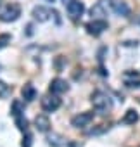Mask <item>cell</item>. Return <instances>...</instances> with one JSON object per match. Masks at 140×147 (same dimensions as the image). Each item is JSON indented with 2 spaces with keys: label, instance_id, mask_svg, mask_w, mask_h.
<instances>
[{
  "label": "cell",
  "instance_id": "obj_13",
  "mask_svg": "<svg viewBox=\"0 0 140 147\" xmlns=\"http://www.w3.org/2000/svg\"><path fill=\"white\" fill-rule=\"evenodd\" d=\"M125 125H135L137 121H138V113L135 111V109H128L126 113H125V116H123V119H121Z\"/></svg>",
  "mask_w": 140,
  "mask_h": 147
},
{
  "label": "cell",
  "instance_id": "obj_7",
  "mask_svg": "<svg viewBox=\"0 0 140 147\" xmlns=\"http://www.w3.org/2000/svg\"><path fill=\"white\" fill-rule=\"evenodd\" d=\"M92 119H94V113H80V114H76V116H73V119H71V125L75 126V128H85V126H88L90 123H92Z\"/></svg>",
  "mask_w": 140,
  "mask_h": 147
},
{
  "label": "cell",
  "instance_id": "obj_9",
  "mask_svg": "<svg viewBox=\"0 0 140 147\" xmlns=\"http://www.w3.org/2000/svg\"><path fill=\"white\" fill-rule=\"evenodd\" d=\"M50 92L52 94H55V95H61V94H64V92H67L69 90V85H67V82L66 80H62V78H55V80H52L50 82Z\"/></svg>",
  "mask_w": 140,
  "mask_h": 147
},
{
  "label": "cell",
  "instance_id": "obj_16",
  "mask_svg": "<svg viewBox=\"0 0 140 147\" xmlns=\"http://www.w3.org/2000/svg\"><path fill=\"white\" fill-rule=\"evenodd\" d=\"M16 119V126L21 130V131H26V128H28V119L24 118V114L23 116H18V118H14Z\"/></svg>",
  "mask_w": 140,
  "mask_h": 147
},
{
  "label": "cell",
  "instance_id": "obj_1",
  "mask_svg": "<svg viewBox=\"0 0 140 147\" xmlns=\"http://www.w3.org/2000/svg\"><path fill=\"white\" fill-rule=\"evenodd\" d=\"M90 100H92L94 109H95L99 114H107V113H111V111H112V99H111L107 94L100 92V90L94 92Z\"/></svg>",
  "mask_w": 140,
  "mask_h": 147
},
{
  "label": "cell",
  "instance_id": "obj_18",
  "mask_svg": "<svg viewBox=\"0 0 140 147\" xmlns=\"http://www.w3.org/2000/svg\"><path fill=\"white\" fill-rule=\"evenodd\" d=\"M31 144H33V137H31L30 133H26V135L23 137V142H21V147H31Z\"/></svg>",
  "mask_w": 140,
  "mask_h": 147
},
{
  "label": "cell",
  "instance_id": "obj_11",
  "mask_svg": "<svg viewBox=\"0 0 140 147\" xmlns=\"http://www.w3.org/2000/svg\"><path fill=\"white\" fill-rule=\"evenodd\" d=\"M21 94H23V99H24L26 102H31V100H35V97H36V88H35L31 83H26V85L23 87Z\"/></svg>",
  "mask_w": 140,
  "mask_h": 147
},
{
  "label": "cell",
  "instance_id": "obj_19",
  "mask_svg": "<svg viewBox=\"0 0 140 147\" xmlns=\"http://www.w3.org/2000/svg\"><path fill=\"white\" fill-rule=\"evenodd\" d=\"M11 94V87H7L5 83L0 82V97H7Z\"/></svg>",
  "mask_w": 140,
  "mask_h": 147
},
{
  "label": "cell",
  "instance_id": "obj_3",
  "mask_svg": "<svg viewBox=\"0 0 140 147\" xmlns=\"http://www.w3.org/2000/svg\"><path fill=\"white\" fill-rule=\"evenodd\" d=\"M85 30L92 36H100L107 30V21L106 19H94V21H90V23L85 24Z\"/></svg>",
  "mask_w": 140,
  "mask_h": 147
},
{
  "label": "cell",
  "instance_id": "obj_4",
  "mask_svg": "<svg viewBox=\"0 0 140 147\" xmlns=\"http://www.w3.org/2000/svg\"><path fill=\"white\" fill-rule=\"evenodd\" d=\"M61 107V99H59V95H55V94H48V95H45L43 99H42V109L45 111V113H54V111H57Z\"/></svg>",
  "mask_w": 140,
  "mask_h": 147
},
{
  "label": "cell",
  "instance_id": "obj_17",
  "mask_svg": "<svg viewBox=\"0 0 140 147\" xmlns=\"http://www.w3.org/2000/svg\"><path fill=\"white\" fill-rule=\"evenodd\" d=\"M9 43H11V35H9V33L0 35V50H2L4 47H7Z\"/></svg>",
  "mask_w": 140,
  "mask_h": 147
},
{
  "label": "cell",
  "instance_id": "obj_14",
  "mask_svg": "<svg viewBox=\"0 0 140 147\" xmlns=\"http://www.w3.org/2000/svg\"><path fill=\"white\" fill-rule=\"evenodd\" d=\"M90 14H92V18H94V19H104V16H106V12H104V9H102V5H100V4L94 5V7H92V11H90Z\"/></svg>",
  "mask_w": 140,
  "mask_h": 147
},
{
  "label": "cell",
  "instance_id": "obj_21",
  "mask_svg": "<svg viewBox=\"0 0 140 147\" xmlns=\"http://www.w3.org/2000/svg\"><path fill=\"white\" fill-rule=\"evenodd\" d=\"M47 2H55V0H47Z\"/></svg>",
  "mask_w": 140,
  "mask_h": 147
},
{
  "label": "cell",
  "instance_id": "obj_20",
  "mask_svg": "<svg viewBox=\"0 0 140 147\" xmlns=\"http://www.w3.org/2000/svg\"><path fill=\"white\" fill-rule=\"evenodd\" d=\"M69 2H71V0H62V4H64V5H67Z\"/></svg>",
  "mask_w": 140,
  "mask_h": 147
},
{
  "label": "cell",
  "instance_id": "obj_8",
  "mask_svg": "<svg viewBox=\"0 0 140 147\" xmlns=\"http://www.w3.org/2000/svg\"><path fill=\"white\" fill-rule=\"evenodd\" d=\"M52 14H54V12H52L48 7H43V5H36V7L33 9V12H31L33 19L38 21V23H45V21H48Z\"/></svg>",
  "mask_w": 140,
  "mask_h": 147
},
{
  "label": "cell",
  "instance_id": "obj_12",
  "mask_svg": "<svg viewBox=\"0 0 140 147\" xmlns=\"http://www.w3.org/2000/svg\"><path fill=\"white\" fill-rule=\"evenodd\" d=\"M66 142H67V140H66L62 135H59V133H52V135L47 137V144L52 145V147H64Z\"/></svg>",
  "mask_w": 140,
  "mask_h": 147
},
{
  "label": "cell",
  "instance_id": "obj_22",
  "mask_svg": "<svg viewBox=\"0 0 140 147\" xmlns=\"http://www.w3.org/2000/svg\"><path fill=\"white\" fill-rule=\"evenodd\" d=\"M0 4H2V0H0Z\"/></svg>",
  "mask_w": 140,
  "mask_h": 147
},
{
  "label": "cell",
  "instance_id": "obj_6",
  "mask_svg": "<svg viewBox=\"0 0 140 147\" xmlns=\"http://www.w3.org/2000/svg\"><path fill=\"white\" fill-rule=\"evenodd\" d=\"M109 2V7L112 9L114 14L121 16V18H128L130 16V7L126 2H123V0H107Z\"/></svg>",
  "mask_w": 140,
  "mask_h": 147
},
{
  "label": "cell",
  "instance_id": "obj_15",
  "mask_svg": "<svg viewBox=\"0 0 140 147\" xmlns=\"http://www.w3.org/2000/svg\"><path fill=\"white\" fill-rule=\"evenodd\" d=\"M23 104L19 102V100H14L12 102V109H11V114L14 116V118H18V116H23Z\"/></svg>",
  "mask_w": 140,
  "mask_h": 147
},
{
  "label": "cell",
  "instance_id": "obj_10",
  "mask_svg": "<svg viewBox=\"0 0 140 147\" xmlns=\"http://www.w3.org/2000/svg\"><path fill=\"white\" fill-rule=\"evenodd\" d=\"M35 126H36L38 131L47 133V131L50 130V119H48V116H47V114H38V116L35 118Z\"/></svg>",
  "mask_w": 140,
  "mask_h": 147
},
{
  "label": "cell",
  "instance_id": "obj_2",
  "mask_svg": "<svg viewBox=\"0 0 140 147\" xmlns=\"http://www.w3.org/2000/svg\"><path fill=\"white\" fill-rule=\"evenodd\" d=\"M21 16V7L19 4H7L2 11H0V21L2 23H12L16 19H19Z\"/></svg>",
  "mask_w": 140,
  "mask_h": 147
},
{
  "label": "cell",
  "instance_id": "obj_5",
  "mask_svg": "<svg viewBox=\"0 0 140 147\" xmlns=\"http://www.w3.org/2000/svg\"><path fill=\"white\" fill-rule=\"evenodd\" d=\"M66 9H67L69 18L76 21V19H80V18L83 16V12H85V4L81 2V0H71V2L66 5Z\"/></svg>",
  "mask_w": 140,
  "mask_h": 147
}]
</instances>
